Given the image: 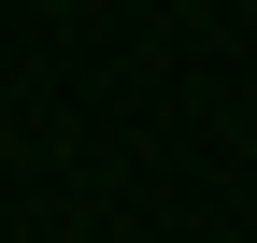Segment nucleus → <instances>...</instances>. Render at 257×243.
<instances>
[]
</instances>
